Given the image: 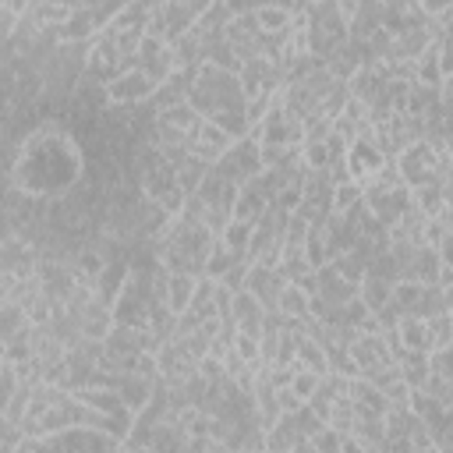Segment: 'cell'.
Listing matches in <instances>:
<instances>
[{"instance_id": "6da1fadb", "label": "cell", "mask_w": 453, "mask_h": 453, "mask_svg": "<svg viewBox=\"0 0 453 453\" xmlns=\"http://www.w3.org/2000/svg\"><path fill=\"white\" fill-rule=\"evenodd\" d=\"M396 166H400V177L414 188V184H425V180H432V177H439V152L432 149V142L428 138H418V142H411V145H403L396 156ZM442 180V177H439Z\"/></svg>"}, {"instance_id": "7a4b0ae2", "label": "cell", "mask_w": 453, "mask_h": 453, "mask_svg": "<svg viewBox=\"0 0 453 453\" xmlns=\"http://www.w3.org/2000/svg\"><path fill=\"white\" fill-rule=\"evenodd\" d=\"M152 92H156V81H152L138 64H134V67H124L117 78L106 81V96H110V103H117V106H142V103L152 99Z\"/></svg>"}, {"instance_id": "3957f363", "label": "cell", "mask_w": 453, "mask_h": 453, "mask_svg": "<svg viewBox=\"0 0 453 453\" xmlns=\"http://www.w3.org/2000/svg\"><path fill=\"white\" fill-rule=\"evenodd\" d=\"M234 142H237V138H230V134H226L216 120H209V117H202V120L188 131V152L198 156V159H205V163H216Z\"/></svg>"}, {"instance_id": "277c9868", "label": "cell", "mask_w": 453, "mask_h": 453, "mask_svg": "<svg viewBox=\"0 0 453 453\" xmlns=\"http://www.w3.org/2000/svg\"><path fill=\"white\" fill-rule=\"evenodd\" d=\"M156 85H163L173 71H177V53H173V42H166V39H152V35H145L142 39V50H138V60H134Z\"/></svg>"}, {"instance_id": "5b68a950", "label": "cell", "mask_w": 453, "mask_h": 453, "mask_svg": "<svg viewBox=\"0 0 453 453\" xmlns=\"http://www.w3.org/2000/svg\"><path fill=\"white\" fill-rule=\"evenodd\" d=\"M287 287V276L283 269H273V265H262V262H251L248 269V280H244V290H251L269 311H276V301H280V290Z\"/></svg>"}, {"instance_id": "8992f818", "label": "cell", "mask_w": 453, "mask_h": 453, "mask_svg": "<svg viewBox=\"0 0 453 453\" xmlns=\"http://www.w3.org/2000/svg\"><path fill=\"white\" fill-rule=\"evenodd\" d=\"M319 297H326L329 304H347L350 297H357V283H350L333 262L319 269Z\"/></svg>"}, {"instance_id": "52a82bcc", "label": "cell", "mask_w": 453, "mask_h": 453, "mask_svg": "<svg viewBox=\"0 0 453 453\" xmlns=\"http://www.w3.org/2000/svg\"><path fill=\"white\" fill-rule=\"evenodd\" d=\"M230 315L237 319L241 329H248V333H262V322H265L269 308H265L251 290H237V294H234V311H230Z\"/></svg>"}, {"instance_id": "ba28073f", "label": "cell", "mask_w": 453, "mask_h": 453, "mask_svg": "<svg viewBox=\"0 0 453 453\" xmlns=\"http://www.w3.org/2000/svg\"><path fill=\"white\" fill-rule=\"evenodd\" d=\"M276 311H280L283 319H311V294H308L301 283L287 280V287L280 290Z\"/></svg>"}, {"instance_id": "9c48e42d", "label": "cell", "mask_w": 453, "mask_h": 453, "mask_svg": "<svg viewBox=\"0 0 453 453\" xmlns=\"http://www.w3.org/2000/svg\"><path fill=\"white\" fill-rule=\"evenodd\" d=\"M255 21L269 35H287L294 25V11L283 4H255Z\"/></svg>"}, {"instance_id": "30bf717a", "label": "cell", "mask_w": 453, "mask_h": 453, "mask_svg": "<svg viewBox=\"0 0 453 453\" xmlns=\"http://www.w3.org/2000/svg\"><path fill=\"white\" fill-rule=\"evenodd\" d=\"M393 283H396V280L365 273V280L357 283V297L368 304V311H379V308H386V304L393 301Z\"/></svg>"}, {"instance_id": "8fae6325", "label": "cell", "mask_w": 453, "mask_h": 453, "mask_svg": "<svg viewBox=\"0 0 453 453\" xmlns=\"http://www.w3.org/2000/svg\"><path fill=\"white\" fill-rule=\"evenodd\" d=\"M411 198H414V205H418L425 216H442L446 188H442L439 177H432V180H425V184H414V188H411Z\"/></svg>"}, {"instance_id": "7c38bea8", "label": "cell", "mask_w": 453, "mask_h": 453, "mask_svg": "<svg viewBox=\"0 0 453 453\" xmlns=\"http://www.w3.org/2000/svg\"><path fill=\"white\" fill-rule=\"evenodd\" d=\"M195 287H198V276L195 273H170V290H166V304L180 315L188 311L191 297H195Z\"/></svg>"}, {"instance_id": "4fadbf2b", "label": "cell", "mask_w": 453, "mask_h": 453, "mask_svg": "<svg viewBox=\"0 0 453 453\" xmlns=\"http://www.w3.org/2000/svg\"><path fill=\"white\" fill-rule=\"evenodd\" d=\"M297 361H301L304 368L319 372V375H326V372H329V354H326L322 340H319V336H311V333H304V336H301V343H297Z\"/></svg>"}, {"instance_id": "5bb4252c", "label": "cell", "mask_w": 453, "mask_h": 453, "mask_svg": "<svg viewBox=\"0 0 453 453\" xmlns=\"http://www.w3.org/2000/svg\"><path fill=\"white\" fill-rule=\"evenodd\" d=\"M159 120H166L170 127H177V131H191L198 120H202V113H198V106L191 103V99H180V103H173V106H166L163 113H156Z\"/></svg>"}, {"instance_id": "9a60e30c", "label": "cell", "mask_w": 453, "mask_h": 453, "mask_svg": "<svg viewBox=\"0 0 453 453\" xmlns=\"http://www.w3.org/2000/svg\"><path fill=\"white\" fill-rule=\"evenodd\" d=\"M251 230H255V223H251V219H241V216H234V219L226 223V230H223L219 237L226 241V248H230L234 255H241V258H248V244H251Z\"/></svg>"}, {"instance_id": "2e32d148", "label": "cell", "mask_w": 453, "mask_h": 453, "mask_svg": "<svg viewBox=\"0 0 453 453\" xmlns=\"http://www.w3.org/2000/svg\"><path fill=\"white\" fill-rule=\"evenodd\" d=\"M396 365H400V375L411 382V389H421V386H425V379H428V354H421V350H407Z\"/></svg>"}, {"instance_id": "e0dca14e", "label": "cell", "mask_w": 453, "mask_h": 453, "mask_svg": "<svg viewBox=\"0 0 453 453\" xmlns=\"http://www.w3.org/2000/svg\"><path fill=\"white\" fill-rule=\"evenodd\" d=\"M361 198H365V184L361 180H340V184H333V212H350L354 205H361Z\"/></svg>"}, {"instance_id": "ac0fdd59", "label": "cell", "mask_w": 453, "mask_h": 453, "mask_svg": "<svg viewBox=\"0 0 453 453\" xmlns=\"http://www.w3.org/2000/svg\"><path fill=\"white\" fill-rule=\"evenodd\" d=\"M237 258H241V255H234V251L226 248V241H223V237H216V241H212V251H209V258H205V276L219 280V276H223ZM248 262H251V258H248Z\"/></svg>"}, {"instance_id": "d6986e66", "label": "cell", "mask_w": 453, "mask_h": 453, "mask_svg": "<svg viewBox=\"0 0 453 453\" xmlns=\"http://www.w3.org/2000/svg\"><path fill=\"white\" fill-rule=\"evenodd\" d=\"M301 159L308 170H329V163H333L329 142H301Z\"/></svg>"}, {"instance_id": "ffe728a7", "label": "cell", "mask_w": 453, "mask_h": 453, "mask_svg": "<svg viewBox=\"0 0 453 453\" xmlns=\"http://www.w3.org/2000/svg\"><path fill=\"white\" fill-rule=\"evenodd\" d=\"M428 372L432 375H453V343L428 350Z\"/></svg>"}, {"instance_id": "44dd1931", "label": "cell", "mask_w": 453, "mask_h": 453, "mask_svg": "<svg viewBox=\"0 0 453 453\" xmlns=\"http://www.w3.org/2000/svg\"><path fill=\"white\" fill-rule=\"evenodd\" d=\"M276 400H280V411H283V414H294V411L304 407V400L294 393V386H280V389H276Z\"/></svg>"}, {"instance_id": "7402d4cb", "label": "cell", "mask_w": 453, "mask_h": 453, "mask_svg": "<svg viewBox=\"0 0 453 453\" xmlns=\"http://www.w3.org/2000/svg\"><path fill=\"white\" fill-rule=\"evenodd\" d=\"M418 7H421V14L432 21V18H446V14L453 11V0H418Z\"/></svg>"}, {"instance_id": "603a6c76", "label": "cell", "mask_w": 453, "mask_h": 453, "mask_svg": "<svg viewBox=\"0 0 453 453\" xmlns=\"http://www.w3.org/2000/svg\"><path fill=\"white\" fill-rule=\"evenodd\" d=\"M435 248H439V258H442L446 265H453V226H446V234H442V241H439Z\"/></svg>"}, {"instance_id": "cb8c5ba5", "label": "cell", "mask_w": 453, "mask_h": 453, "mask_svg": "<svg viewBox=\"0 0 453 453\" xmlns=\"http://www.w3.org/2000/svg\"><path fill=\"white\" fill-rule=\"evenodd\" d=\"M439 287H453V265H439Z\"/></svg>"}, {"instance_id": "d4e9b609", "label": "cell", "mask_w": 453, "mask_h": 453, "mask_svg": "<svg viewBox=\"0 0 453 453\" xmlns=\"http://www.w3.org/2000/svg\"><path fill=\"white\" fill-rule=\"evenodd\" d=\"M442 290H446V311L453 315V287H442Z\"/></svg>"}, {"instance_id": "484cf974", "label": "cell", "mask_w": 453, "mask_h": 453, "mask_svg": "<svg viewBox=\"0 0 453 453\" xmlns=\"http://www.w3.org/2000/svg\"><path fill=\"white\" fill-rule=\"evenodd\" d=\"M442 92H449V96H453V74H449V78L442 81Z\"/></svg>"}]
</instances>
